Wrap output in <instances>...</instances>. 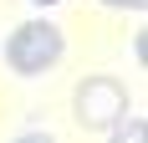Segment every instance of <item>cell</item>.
<instances>
[{
    "mask_svg": "<svg viewBox=\"0 0 148 143\" xmlns=\"http://www.w3.org/2000/svg\"><path fill=\"white\" fill-rule=\"evenodd\" d=\"M128 102L133 97H128V87H123L118 77H82V82H77V97H72V113H77L82 128L107 133L123 113H128Z\"/></svg>",
    "mask_w": 148,
    "mask_h": 143,
    "instance_id": "7a4b0ae2",
    "label": "cell"
},
{
    "mask_svg": "<svg viewBox=\"0 0 148 143\" xmlns=\"http://www.w3.org/2000/svg\"><path fill=\"white\" fill-rule=\"evenodd\" d=\"M61 51H66V41H61V31L51 21H26L5 41V67L15 77H41V72H51L61 61Z\"/></svg>",
    "mask_w": 148,
    "mask_h": 143,
    "instance_id": "6da1fadb",
    "label": "cell"
},
{
    "mask_svg": "<svg viewBox=\"0 0 148 143\" xmlns=\"http://www.w3.org/2000/svg\"><path fill=\"white\" fill-rule=\"evenodd\" d=\"M36 5H56V0H36Z\"/></svg>",
    "mask_w": 148,
    "mask_h": 143,
    "instance_id": "277c9868",
    "label": "cell"
},
{
    "mask_svg": "<svg viewBox=\"0 0 148 143\" xmlns=\"http://www.w3.org/2000/svg\"><path fill=\"white\" fill-rule=\"evenodd\" d=\"M102 5H112V10H143V0H102Z\"/></svg>",
    "mask_w": 148,
    "mask_h": 143,
    "instance_id": "3957f363",
    "label": "cell"
}]
</instances>
